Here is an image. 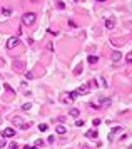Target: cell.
Segmentation results:
<instances>
[{
	"mask_svg": "<svg viewBox=\"0 0 132 149\" xmlns=\"http://www.w3.org/2000/svg\"><path fill=\"white\" fill-rule=\"evenodd\" d=\"M47 142H48V144H52V142H54V136H48V139H47Z\"/></svg>",
	"mask_w": 132,
	"mask_h": 149,
	"instance_id": "484cf974",
	"label": "cell"
},
{
	"mask_svg": "<svg viewBox=\"0 0 132 149\" xmlns=\"http://www.w3.org/2000/svg\"><path fill=\"white\" fill-rule=\"evenodd\" d=\"M122 59V54L120 52H112V62H119Z\"/></svg>",
	"mask_w": 132,
	"mask_h": 149,
	"instance_id": "30bf717a",
	"label": "cell"
},
{
	"mask_svg": "<svg viewBox=\"0 0 132 149\" xmlns=\"http://www.w3.org/2000/svg\"><path fill=\"white\" fill-rule=\"evenodd\" d=\"M19 37H10V39H8L7 40V44H5V47L8 49V50H12V49H15L17 45H19Z\"/></svg>",
	"mask_w": 132,
	"mask_h": 149,
	"instance_id": "7a4b0ae2",
	"label": "cell"
},
{
	"mask_svg": "<svg viewBox=\"0 0 132 149\" xmlns=\"http://www.w3.org/2000/svg\"><path fill=\"white\" fill-rule=\"evenodd\" d=\"M8 149H17V144H15V142H12V144L8 146Z\"/></svg>",
	"mask_w": 132,
	"mask_h": 149,
	"instance_id": "4316f807",
	"label": "cell"
},
{
	"mask_svg": "<svg viewBox=\"0 0 132 149\" xmlns=\"http://www.w3.org/2000/svg\"><path fill=\"white\" fill-rule=\"evenodd\" d=\"M57 7H59V8H65V4H64V2H57Z\"/></svg>",
	"mask_w": 132,
	"mask_h": 149,
	"instance_id": "cb8c5ba5",
	"label": "cell"
},
{
	"mask_svg": "<svg viewBox=\"0 0 132 149\" xmlns=\"http://www.w3.org/2000/svg\"><path fill=\"white\" fill-rule=\"evenodd\" d=\"M2 136L4 137H12V136H15V131H13L12 127H7V129L2 131Z\"/></svg>",
	"mask_w": 132,
	"mask_h": 149,
	"instance_id": "277c9868",
	"label": "cell"
},
{
	"mask_svg": "<svg viewBox=\"0 0 132 149\" xmlns=\"http://www.w3.org/2000/svg\"><path fill=\"white\" fill-rule=\"evenodd\" d=\"M69 96L72 97V99H75V97L79 96V94H77V91H72V92H69Z\"/></svg>",
	"mask_w": 132,
	"mask_h": 149,
	"instance_id": "ac0fdd59",
	"label": "cell"
},
{
	"mask_svg": "<svg viewBox=\"0 0 132 149\" xmlns=\"http://www.w3.org/2000/svg\"><path fill=\"white\" fill-rule=\"evenodd\" d=\"M90 107H92V109H100V104H95V102H92V104H90Z\"/></svg>",
	"mask_w": 132,
	"mask_h": 149,
	"instance_id": "603a6c76",
	"label": "cell"
},
{
	"mask_svg": "<svg viewBox=\"0 0 132 149\" xmlns=\"http://www.w3.org/2000/svg\"><path fill=\"white\" fill-rule=\"evenodd\" d=\"M25 77H27V79H34V72H27Z\"/></svg>",
	"mask_w": 132,
	"mask_h": 149,
	"instance_id": "d4e9b609",
	"label": "cell"
},
{
	"mask_svg": "<svg viewBox=\"0 0 132 149\" xmlns=\"http://www.w3.org/2000/svg\"><path fill=\"white\" fill-rule=\"evenodd\" d=\"M47 127H48L47 124H40V126H39V129H40V132H44V131H47Z\"/></svg>",
	"mask_w": 132,
	"mask_h": 149,
	"instance_id": "e0dca14e",
	"label": "cell"
},
{
	"mask_svg": "<svg viewBox=\"0 0 132 149\" xmlns=\"http://www.w3.org/2000/svg\"><path fill=\"white\" fill-rule=\"evenodd\" d=\"M35 19H37V13L27 12V13L22 15V24H24V25H32L34 22H35Z\"/></svg>",
	"mask_w": 132,
	"mask_h": 149,
	"instance_id": "6da1fadb",
	"label": "cell"
},
{
	"mask_svg": "<svg viewBox=\"0 0 132 149\" xmlns=\"http://www.w3.org/2000/svg\"><path fill=\"white\" fill-rule=\"evenodd\" d=\"M97 2H104V0H97Z\"/></svg>",
	"mask_w": 132,
	"mask_h": 149,
	"instance_id": "f546056e",
	"label": "cell"
},
{
	"mask_svg": "<svg viewBox=\"0 0 132 149\" xmlns=\"http://www.w3.org/2000/svg\"><path fill=\"white\" fill-rule=\"evenodd\" d=\"M2 13H4V15H10L12 10H10V8H2Z\"/></svg>",
	"mask_w": 132,
	"mask_h": 149,
	"instance_id": "2e32d148",
	"label": "cell"
},
{
	"mask_svg": "<svg viewBox=\"0 0 132 149\" xmlns=\"http://www.w3.org/2000/svg\"><path fill=\"white\" fill-rule=\"evenodd\" d=\"M110 104H112V101H110L109 97H100V106H105V107H109Z\"/></svg>",
	"mask_w": 132,
	"mask_h": 149,
	"instance_id": "ba28073f",
	"label": "cell"
},
{
	"mask_svg": "<svg viewBox=\"0 0 132 149\" xmlns=\"http://www.w3.org/2000/svg\"><path fill=\"white\" fill-rule=\"evenodd\" d=\"M114 27H116V19L110 17V19L105 20V28H114Z\"/></svg>",
	"mask_w": 132,
	"mask_h": 149,
	"instance_id": "8992f818",
	"label": "cell"
},
{
	"mask_svg": "<svg viewBox=\"0 0 132 149\" xmlns=\"http://www.w3.org/2000/svg\"><path fill=\"white\" fill-rule=\"evenodd\" d=\"M125 61H127L129 64H132V52H130V54H127V57H125Z\"/></svg>",
	"mask_w": 132,
	"mask_h": 149,
	"instance_id": "ffe728a7",
	"label": "cell"
},
{
	"mask_svg": "<svg viewBox=\"0 0 132 149\" xmlns=\"http://www.w3.org/2000/svg\"><path fill=\"white\" fill-rule=\"evenodd\" d=\"M13 69H15V70H19V72H22V70L25 69V64L22 61H15V62H13Z\"/></svg>",
	"mask_w": 132,
	"mask_h": 149,
	"instance_id": "5b68a950",
	"label": "cell"
},
{
	"mask_svg": "<svg viewBox=\"0 0 132 149\" xmlns=\"http://www.w3.org/2000/svg\"><path fill=\"white\" fill-rule=\"evenodd\" d=\"M30 107H32V106H30V102H28V104H24V106H22V109H24V111H28Z\"/></svg>",
	"mask_w": 132,
	"mask_h": 149,
	"instance_id": "7402d4cb",
	"label": "cell"
},
{
	"mask_svg": "<svg viewBox=\"0 0 132 149\" xmlns=\"http://www.w3.org/2000/svg\"><path fill=\"white\" fill-rule=\"evenodd\" d=\"M55 132L57 134H65V132H67V129H65L64 126H57V127H55Z\"/></svg>",
	"mask_w": 132,
	"mask_h": 149,
	"instance_id": "8fae6325",
	"label": "cell"
},
{
	"mask_svg": "<svg viewBox=\"0 0 132 149\" xmlns=\"http://www.w3.org/2000/svg\"><path fill=\"white\" fill-rule=\"evenodd\" d=\"M4 146H5V141H0V149L4 147Z\"/></svg>",
	"mask_w": 132,
	"mask_h": 149,
	"instance_id": "f1b7e54d",
	"label": "cell"
},
{
	"mask_svg": "<svg viewBox=\"0 0 132 149\" xmlns=\"http://www.w3.org/2000/svg\"><path fill=\"white\" fill-rule=\"evenodd\" d=\"M89 91H90V85H89V84H84V85H80V87L77 89V94H80V96H85Z\"/></svg>",
	"mask_w": 132,
	"mask_h": 149,
	"instance_id": "3957f363",
	"label": "cell"
},
{
	"mask_svg": "<svg viewBox=\"0 0 132 149\" xmlns=\"http://www.w3.org/2000/svg\"><path fill=\"white\" fill-rule=\"evenodd\" d=\"M80 70H82V65H79V67H77L75 70H74V74H75V76H79V74H80Z\"/></svg>",
	"mask_w": 132,
	"mask_h": 149,
	"instance_id": "44dd1931",
	"label": "cell"
},
{
	"mask_svg": "<svg viewBox=\"0 0 132 149\" xmlns=\"http://www.w3.org/2000/svg\"><path fill=\"white\" fill-rule=\"evenodd\" d=\"M92 124H94V127H95V126L102 124V121H100V119H94V121H92Z\"/></svg>",
	"mask_w": 132,
	"mask_h": 149,
	"instance_id": "d6986e66",
	"label": "cell"
},
{
	"mask_svg": "<svg viewBox=\"0 0 132 149\" xmlns=\"http://www.w3.org/2000/svg\"><path fill=\"white\" fill-rule=\"evenodd\" d=\"M13 124L20 127V126H22V119H20V117H13Z\"/></svg>",
	"mask_w": 132,
	"mask_h": 149,
	"instance_id": "5bb4252c",
	"label": "cell"
},
{
	"mask_svg": "<svg viewBox=\"0 0 132 149\" xmlns=\"http://www.w3.org/2000/svg\"><path fill=\"white\" fill-rule=\"evenodd\" d=\"M24 149H35V147H34V146H28V144H27V146H25Z\"/></svg>",
	"mask_w": 132,
	"mask_h": 149,
	"instance_id": "83f0119b",
	"label": "cell"
},
{
	"mask_svg": "<svg viewBox=\"0 0 132 149\" xmlns=\"http://www.w3.org/2000/svg\"><path fill=\"white\" fill-rule=\"evenodd\" d=\"M120 131H122V127H119V126H117V127H114L112 131H110V134H109V141H114V136H116L117 132H120Z\"/></svg>",
	"mask_w": 132,
	"mask_h": 149,
	"instance_id": "52a82bcc",
	"label": "cell"
},
{
	"mask_svg": "<svg viewBox=\"0 0 132 149\" xmlns=\"http://www.w3.org/2000/svg\"><path fill=\"white\" fill-rule=\"evenodd\" d=\"M85 136H87L89 139H95V137L99 136V134H97V131H94V129H90V131H87V132H85Z\"/></svg>",
	"mask_w": 132,
	"mask_h": 149,
	"instance_id": "9c48e42d",
	"label": "cell"
},
{
	"mask_svg": "<svg viewBox=\"0 0 132 149\" xmlns=\"http://www.w3.org/2000/svg\"><path fill=\"white\" fill-rule=\"evenodd\" d=\"M42 146H44V141H42V139H37L35 141V147H42Z\"/></svg>",
	"mask_w": 132,
	"mask_h": 149,
	"instance_id": "9a60e30c",
	"label": "cell"
},
{
	"mask_svg": "<svg viewBox=\"0 0 132 149\" xmlns=\"http://www.w3.org/2000/svg\"><path fill=\"white\" fill-rule=\"evenodd\" d=\"M87 61H89V64H95V62L99 61V57H97V55H89Z\"/></svg>",
	"mask_w": 132,
	"mask_h": 149,
	"instance_id": "7c38bea8",
	"label": "cell"
},
{
	"mask_svg": "<svg viewBox=\"0 0 132 149\" xmlns=\"http://www.w3.org/2000/svg\"><path fill=\"white\" fill-rule=\"evenodd\" d=\"M79 114H80L79 109H70V116L72 117H79Z\"/></svg>",
	"mask_w": 132,
	"mask_h": 149,
	"instance_id": "4fadbf2b",
	"label": "cell"
}]
</instances>
